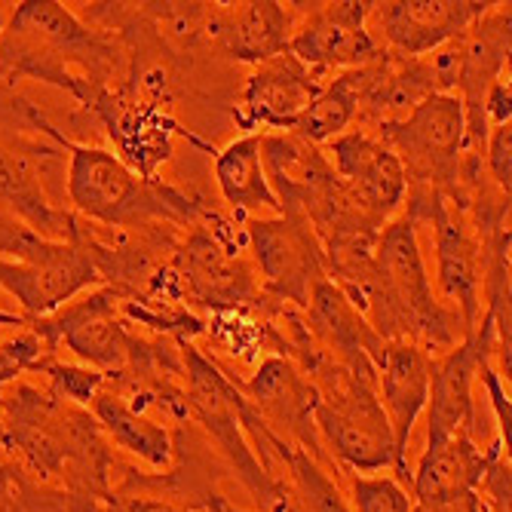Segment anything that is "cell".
<instances>
[{"label":"cell","mask_w":512,"mask_h":512,"mask_svg":"<svg viewBox=\"0 0 512 512\" xmlns=\"http://www.w3.org/2000/svg\"><path fill=\"white\" fill-rule=\"evenodd\" d=\"M0 457L89 512L111 491V451L89 408L22 378L0 387Z\"/></svg>","instance_id":"obj_1"},{"label":"cell","mask_w":512,"mask_h":512,"mask_svg":"<svg viewBox=\"0 0 512 512\" xmlns=\"http://www.w3.org/2000/svg\"><path fill=\"white\" fill-rule=\"evenodd\" d=\"M384 341H405L430 356L463 344V322L436 298L433 279L417 240V221L399 215L384 224L368 276L350 301Z\"/></svg>","instance_id":"obj_2"},{"label":"cell","mask_w":512,"mask_h":512,"mask_svg":"<svg viewBox=\"0 0 512 512\" xmlns=\"http://www.w3.org/2000/svg\"><path fill=\"white\" fill-rule=\"evenodd\" d=\"M0 65L10 77H34L74 96L86 111L126 74L120 50L99 28L56 0H22L0 34Z\"/></svg>","instance_id":"obj_3"},{"label":"cell","mask_w":512,"mask_h":512,"mask_svg":"<svg viewBox=\"0 0 512 512\" xmlns=\"http://www.w3.org/2000/svg\"><path fill=\"white\" fill-rule=\"evenodd\" d=\"M56 145L68 151L65 191L77 212L96 227L145 230V227H194L209 209L163 178L135 175L117 154L77 145L59 126L50 129Z\"/></svg>","instance_id":"obj_4"},{"label":"cell","mask_w":512,"mask_h":512,"mask_svg":"<svg viewBox=\"0 0 512 512\" xmlns=\"http://www.w3.org/2000/svg\"><path fill=\"white\" fill-rule=\"evenodd\" d=\"M304 375L316 390L313 427L319 445L359 476H375L387 467L396 470V442L378 399V381L356 378L325 353Z\"/></svg>","instance_id":"obj_5"},{"label":"cell","mask_w":512,"mask_h":512,"mask_svg":"<svg viewBox=\"0 0 512 512\" xmlns=\"http://www.w3.org/2000/svg\"><path fill=\"white\" fill-rule=\"evenodd\" d=\"M184 390H188L191 417L227 457L246 491L258 500L261 512H301L292 485L267 470L240 424V387L194 344H184Z\"/></svg>","instance_id":"obj_6"},{"label":"cell","mask_w":512,"mask_h":512,"mask_svg":"<svg viewBox=\"0 0 512 512\" xmlns=\"http://www.w3.org/2000/svg\"><path fill=\"white\" fill-rule=\"evenodd\" d=\"M399 157L408 194H442L460 203V172L467 151V114L451 92L424 99L405 120L375 132Z\"/></svg>","instance_id":"obj_7"},{"label":"cell","mask_w":512,"mask_h":512,"mask_svg":"<svg viewBox=\"0 0 512 512\" xmlns=\"http://www.w3.org/2000/svg\"><path fill=\"white\" fill-rule=\"evenodd\" d=\"M120 295L108 286L89 289L56 313L31 319L34 332L56 353L71 350L86 368L102 371L105 378L123 375L151 356V341L129 332V322L117 310Z\"/></svg>","instance_id":"obj_8"},{"label":"cell","mask_w":512,"mask_h":512,"mask_svg":"<svg viewBox=\"0 0 512 512\" xmlns=\"http://www.w3.org/2000/svg\"><path fill=\"white\" fill-rule=\"evenodd\" d=\"M408 209L417 224L433 227L436 249V286L439 301L463 322L473 338L482 319V295H485V240L460 206H454L442 194H408Z\"/></svg>","instance_id":"obj_9"},{"label":"cell","mask_w":512,"mask_h":512,"mask_svg":"<svg viewBox=\"0 0 512 512\" xmlns=\"http://www.w3.org/2000/svg\"><path fill=\"white\" fill-rule=\"evenodd\" d=\"M25 117H28L25 132L0 129V212L13 215L43 240L74 243L80 218L68 209H59L50 200L46 169H43V160H56L62 148L43 145L46 135L37 126L40 111L31 102H25Z\"/></svg>","instance_id":"obj_10"},{"label":"cell","mask_w":512,"mask_h":512,"mask_svg":"<svg viewBox=\"0 0 512 512\" xmlns=\"http://www.w3.org/2000/svg\"><path fill=\"white\" fill-rule=\"evenodd\" d=\"M169 108H172L169 102L148 96V92L138 89L129 77H123L120 83L108 86L89 111L108 129V138L117 148V157L135 175L151 181V178H160L157 169L172 157V145L178 135L188 138L191 145L203 148L206 154H215L212 145L203 142L191 129H184L172 117Z\"/></svg>","instance_id":"obj_11"},{"label":"cell","mask_w":512,"mask_h":512,"mask_svg":"<svg viewBox=\"0 0 512 512\" xmlns=\"http://www.w3.org/2000/svg\"><path fill=\"white\" fill-rule=\"evenodd\" d=\"M246 240L255 261V273L261 276V289L276 301L304 310L310 292L322 279H329L322 246L310 221L298 212L249 218Z\"/></svg>","instance_id":"obj_12"},{"label":"cell","mask_w":512,"mask_h":512,"mask_svg":"<svg viewBox=\"0 0 512 512\" xmlns=\"http://www.w3.org/2000/svg\"><path fill=\"white\" fill-rule=\"evenodd\" d=\"M368 0H335V4H295V34L289 53L307 68L329 77L375 62L384 50L368 34Z\"/></svg>","instance_id":"obj_13"},{"label":"cell","mask_w":512,"mask_h":512,"mask_svg":"<svg viewBox=\"0 0 512 512\" xmlns=\"http://www.w3.org/2000/svg\"><path fill=\"white\" fill-rule=\"evenodd\" d=\"M96 286H102V276L77 243L43 240L25 261L0 258V289L19 301L28 319L50 316Z\"/></svg>","instance_id":"obj_14"},{"label":"cell","mask_w":512,"mask_h":512,"mask_svg":"<svg viewBox=\"0 0 512 512\" xmlns=\"http://www.w3.org/2000/svg\"><path fill=\"white\" fill-rule=\"evenodd\" d=\"M488 7L482 0H387L371 4L368 34L387 53L421 59L473 28Z\"/></svg>","instance_id":"obj_15"},{"label":"cell","mask_w":512,"mask_h":512,"mask_svg":"<svg viewBox=\"0 0 512 512\" xmlns=\"http://www.w3.org/2000/svg\"><path fill=\"white\" fill-rule=\"evenodd\" d=\"M329 163L341 178L347 197L378 224L393 221L405 206L408 178L399 157L381 142L378 135L350 129L325 145Z\"/></svg>","instance_id":"obj_16"},{"label":"cell","mask_w":512,"mask_h":512,"mask_svg":"<svg viewBox=\"0 0 512 512\" xmlns=\"http://www.w3.org/2000/svg\"><path fill=\"white\" fill-rule=\"evenodd\" d=\"M240 387V384H237ZM243 396L261 414V421L289 445H298L313 460H322V445L313 427L316 390L304 371L286 356H264L258 371L243 384Z\"/></svg>","instance_id":"obj_17"},{"label":"cell","mask_w":512,"mask_h":512,"mask_svg":"<svg viewBox=\"0 0 512 512\" xmlns=\"http://www.w3.org/2000/svg\"><path fill=\"white\" fill-rule=\"evenodd\" d=\"M325 83H329V77L307 68L292 53L276 56L258 65L246 80L240 108L234 111L237 126L246 129V135L258 129L292 132L298 117L310 108Z\"/></svg>","instance_id":"obj_18"},{"label":"cell","mask_w":512,"mask_h":512,"mask_svg":"<svg viewBox=\"0 0 512 512\" xmlns=\"http://www.w3.org/2000/svg\"><path fill=\"white\" fill-rule=\"evenodd\" d=\"M433 359L427 350L405 344V341H387L375 371H378V399L384 405V414L393 430L396 442V482L411 488V470H408V439L417 424V417L424 414L430 399V375H433Z\"/></svg>","instance_id":"obj_19"},{"label":"cell","mask_w":512,"mask_h":512,"mask_svg":"<svg viewBox=\"0 0 512 512\" xmlns=\"http://www.w3.org/2000/svg\"><path fill=\"white\" fill-rule=\"evenodd\" d=\"M295 22V4H276V0L215 4L209 22V50L246 65H264L289 53Z\"/></svg>","instance_id":"obj_20"},{"label":"cell","mask_w":512,"mask_h":512,"mask_svg":"<svg viewBox=\"0 0 512 512\" xmlns=\"http://www.w3.org/2000/svg\"><path fill=\"white\" fill-rule=\"evenodd\" d=\"M261 163L283 212H298L307 218L341 188L329 157L295 132H261Z\"/></svg>","instance_id":"obj_21"},{"label":"cell","mask_w":512,"mask_h":512,"mask_svg":"<svg viewBox=\"0 0 512 512\" xmlns=\"http://www.w3.org/2000/svg\"><path fill=\"white\" fill-rule=\"evenodd\" d=\"M479 368V350L473 338L439 353L433 359L430 375V417H427V445H439L451 436L467 433L473 436L476 424V402L473 381Z\"/></svg>","instance_id":"obj_22"},{"label":"cell","mask_w":512,"mask_h":512,"mask_svg":"<svg viewBox=\"0 0 512 512\" xmlns=\"http://www.w3.org/2000/svg\"><path fill=\"white\" fill-rule=\"evenodd\" d=\"M488 451L467 433L451 436L439 445H427L411 473L414 503H448L463 494H476L485 473Z\"/></svg>","instance_id":"obj_23"},{"label":"cell","mask_w":512,"mask_h":512,"mask_svg":"<svg viewBox=\"0 0 512 512\" xmlns=\"http://www.w3.org/2000/svg\"><path fill=\"white\" fill-rule=\"evenodd\" d=\"M89 414L96 417V424L108 442H114L120 451L132 454L135 460L148 463L154 470H166L175 460V442L172 433L151 421L145 411H135L108 381L89 402Z\"/></svg>","instance_id":"obj_24"},{"label":"cell","mask_w":512,"mask_h":512,"mask_svg":"<svg viewBox=\"0 0 512 512\" xmlns=\"http://www.w3.org/2000/svg\"><path fill=\"white\" fill-rule=\"evenodd\" d=\"M215 181L224 203L243 221L246 215L270 212L283 215V206L273 197L264 163H261V132L234 138L227 148L215 151Z\"/></svg>","instance_id":"obj_25"},{"label":"cell","mask_w":512,"mask_h":512,"mask_svg":"<svg viewBox=\"0 0 512 512\" xmlns=\"http://www.w3.org/2000/svg\"><path fill=\"white\" fill-rule=\"evenodd\" d=\"M356 120H359V68H350V71H338L322 86V92L298 117L292 132L319 148L329 145L332 138L350 132Z\"/></svg>","instance_id":"obj_26"},{"label":"cell","mask_w":512,"mask_h":512,"mask_svg":"<svg viewBox=\"0 0 512 512\" xmlns=\"http://www.w3.org/2000/svg\"><path fill=\"white\" fill-rule=\"evenodd\" d=\"M279 463L289 470V485L304 512H353L341 485L322 470L319 460H313L298 445L286 442L283 451H279Z\"/></svg>","instance_id":"obj_27"},{"label":"cell","mask_w":512,"mask_h":512,"mask_svg":"<svg viewBox=\"0 0 512 512\" xmlns=\"http://www.w3.org/2000/svg\"><path fill=\"white\" fill-rule=\"evenodd\" d=\"M0 512H89L68 494L31 482L19 467L0 457Z\"/></svg>","instance_id":"obj_28"},{"label":"cell","mask_w":512,"mask_h":512,"mask_svg":"<svg viewBox=\"0 0 512 512\" xmlns=\"http://www.w3.org/2000/svg\"><path fill=\"white\" fill-rule=\"evenodd\" d=\"M31 375H43L46 378V387H50L59 399L65 402H74L80 408H89V402L96 399V393L102 390L105 384V375L96 368H86V365H71V362H62L59 356H50L43 359Z\"/></svg>","instance_id":"obj_29"},{"label":"cell","mask_w":512,"mask_h":512,"mask_svg":"<svg viewBox=\"0 0 512 512\" xmlns=\"http://www.w3.org/2000/svg\"><path fill=\"white\" fill-rule=\"evenodd\" d=\"M353 512H411L414 497L393 476H350Z\"/></svg>","instance_id":"obj_30"},{"label":"cell","mask_w":512,"mask_h":512,"mask_svg":"<svg viewBox=\"0 0 512 512\" xmlns=\"http://www.w3.org/2000/svg\"><path fill=\"white\" fill-rule=\"evenodd\" d=\"M485 175L500 194L512 191V123L491 126L485 142Z\"/></svg>","instance_id":"obj_31"},{"label":"cell","mask_w":512,"mask_h":512,"mask_svg":"<svg viewBox=\"0 0 512 512\" xmlns=\"http://www.w3.org/2000/svg\"><path fill=\"white\" fill-rule=\"evenodd\" d=\"M40 243H43V237H37L34 230H28L13 215L0 212V258H7V261H25Z\"/></svg>","instance_id":"obj_32"},{"label":"cell","mask_w":512,"mask_h":512,"mask_svg":"<svg viewBox=\"0 0 512 512\" xmlns=\"http://www.w3.org/2000/svg\"><path fill=\"white\" fill-rule=\"evenodd\" d=\"M99 512H188L184 506L166 500V497H148V494H126V491H108L99 500Z\"/></svg>","instance_id":"obj_33"},{"label":"cell","mask_w":512,"mask_h":512,"mask_svg":"<svg viewBox=\"0 0 512 512\" xmlns=\"http://www.w3.org/2000/svg\"><path fill=\"white\" fill-rule=\"evenodd\" d=\"M485 120H488V129L491 126H506L512 120V89H509V77H500L497 83H491L488 96H485Z\"/></svg>","instance_id":"obj_34"},{"label":"cell","mask_w":512,"mask_h":512,"mask_svg":"<svg viewBox=\"0 0 512 512\" xmlns=\"http://www.w3.org/2000/svg\"><path fill=\"white\" fill-rule=\"evenodd\" d=\"M411 512H482V500L476 494H463L448 503H414Z\"/></svg>","instance_id":"obj_35"},{"label":"cell","mask_w":512,"mask_h":512,"mask_svg":"<svg viewBox=\"0 0 512 512\" xmlns=\"http://www.w3.org/2000/svg\"><path fill=\"white\" fill-rule=\"evenodd\" d=\"M206 506H209V512H243V509H234V506H230V503H224L221 497H212V500H209Z\"/></svg>","instance_id":"obj_36"},{"label":"cell","mask_w":512,"mask_h":512,"mask_svg":"<svg viewBox=\"0 0 512 512\" xmlns=\"http://www.w3.org/2000/svg\"><path fill=\"white\" fill-rule=\"evenodd\" d=\"M7 77H10V74H7V68H4V65H0V80H7Z\"/></svg>","instance_id":"obj_37"},{"label":"cell","mask_w":512,"mask_h":512,"mask_svg":"<svg viewBox=\"0 0 512 512\" xmlns=\"http://www.w3.org/2000/svg\"><path fill=\"white\" fill-rule=\"evenodd\" d=\"M0 34H4V22H0Z\"/></svg>","instance_id":"obj_38"},{"label":"cell","mask_w":512,"mask_h":512,"mask_svg":"<svg viewBox=\"0 0 512 512\" xmlns=\"http://www.w3.org/2000/svg\"><path fill=\"white\" fill-rule=\"evenodd\" d=\"M482 512H488V509H485V503H482Z\"/></svg>","instance_id":"obj_39"}]
</instances>
